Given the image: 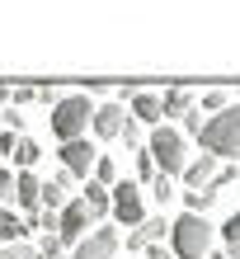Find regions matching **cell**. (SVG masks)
<instances>
[{
    "label": "cell",
    "mask_w": 240,
    "mask_h": 259,
    "mask_svg": "<svg viewBox=\"0 0 240 259\" xmlns=\"http://www.w3.org/2000/svg\"><path fill=\"white\" fill-rule=\"evenodd\" d=\"M170 250H174V259H203L212 250V226H207V217L184 212L179 222H170Z\"/></svg>",
    "instance_id": "cell-1"
},
{
    "label": "cell",
    "mask_w": 240,
    "mask_h": 259,
    "mask_svg": "<svg viewBox=\"0 0 240 259\" xmlns=\"http://www.w3.org/2000/svg\"><path fill=\"white\" fill-rule=\"evenodd\" d=\"M94 109L99 104L85 95H62L52 104V132L62 137V142H76V137H85V127H89V118H94Z\"/></svg>",
    "instance_id": "cell-2"
},
{
    "label": "cell",
    "mask_w": 240,
    "mask_h": 259,
    "mask_svg": "<svg viewBox=\"0 0 240 259\" xmlns=\"http://www.w3.org/2000/svg\"><path fill=\"white\" fill-rule=\"evenodd\" d=\"M198 146L203 151H212V156H235L240 151V104H231V109H221L207 118V127L198 132Z\"/></svg>",
    "instance_id": "cell-3"
},
{
    "label": "cell",
    "mask_w": 240,
    "mask_h": 259,
    "mask_svg": "<svg viewBox=\"0 0 240 259\" xmlns=\"http://www.w3.org/2000/svg\"><path fill=\"white\" fill-rule=\"evenodd\" d=\"M146 151H151V160H156L160 175H184V165H188L184 132H174V127H165V123H156V132H151V142H146Z\"/></svg>",
    "instance_id": "cell-4"
},
{
    "label": "cell",
    "mask_w": 240,
    "mask_h": 259,
    "mask_svg": "<svg viewBox=\"0 0 240 259\" xmlns=\"http://www.w3.org/2000/svg\"><path fill=\"white\" fill-rule=\"evenodd\" d=\"M94 212L85 207V198H66V207H62V222H57V236H62V245H80V240L94 231Z\"/></svg>",
    "instance_id": "cell-5"
},
{
    "label": "cell",
    "mask_w": 240,
    "mask_h": 259,
    "mask_svg": "<svg viewBox=\"0 0 240 259\" xmlns=\"http://www.w3.org/2000/svg\"><path fill=\"white\" fill-rule=\"evenodd\" d=\"M113 217L123 222V226H141L146 222L141 184H132V179H118V184H113Z\"/></svg>",
    "instance_id": "cell-6"
},
{
    "label": "cell",
    "mask_w": 240,
    "mask_h": 259,
    "mask_svg": "<svg viewBox=\"0 0 240 259\" xmlns=\"http://www.w3.org/2000/svg\"><path fill=\"white\" fill-rule=\"evenodd\" d=\"M57 156H62V165L76 179H89L94 175V160H99V151L85 142V137H76V142H62V151H57Z\"/></svg>",
    "instance_id": "cell-7"
},
{
    "label": "cell",
    "mask_w": 240,
    "mask_h": 259,
    "mask_svg": "<svg viewBox=\"0 0 240 259\" xmlns=\"http://www.w3.org/2000/svg\"><path fill=\"white\" fill-rule=\"evenodd\" d=\"M118 245H123V236H118L113 226H94V231L76 245V259H113Z\"/></svg>",
    "instance_id": "cell-8"
},
{
    "label": "cell",
    "mask_w": 240,
    "mask_h": 259,
    "mask_svg": "<svg viewBox=\"0 0 240 259\" xmlns=\"http://www.w3.org/2000/svg\"><path fill=\"white\" fill-rule=\"evenodd\" d=\"M127 109H123V99L118 104H99L94 118H89V127H94V137H104V142H113V137H123V123H127Z\"/></svg>",
    "instance_id": "cell-9"
},
{
    "label": "cell",
    "mask_w": 240,
    "mask_h": 259,
    "mask_svg": "<svg viewBox=\"0 0 240 259\" xmlns=\"http://www.w3.org/2000/svg\"><path fill=\"white\" fill-rule=\"evenodd\" d=\"M165 236H170V222H165L160 217V212H156V217H146L141 226H132V236H127V250H146V245H156V240H165Z\"/></svg>",
    "instance_id": "cell-10"
},
{
    "label": "cell",
    "mask_w": 240,
    "mask_h": 259,
    "mask_svg": "<svg viewBox=\"0 0 240 259\" xmlns=\"http://www.w3.org/2000/svg\"><path fill=\"white\" fill-rule=\"evenodd\" d=\"M14 203H19L24 212H38L42 207V179L33 170H19V175H14Z\"/></svg>",
    "instance_id": "cell-11"
},
{
    "label": "cell",
    "mask_w": 240,
    "mask_h": 259,
    "mask_svg": "<svg viewBox=\"0 0 240 259\" xmlns=\"http://www.w3.org/2000/svg\"><path fill=\"white\" fill-rule=\"evenodd\" d=\"M127 113L137 118V123H165V113H160V95H151V90H137V95L127 99Z\"/></svg>",
    "instance_id": "cell-12"
},
{
    "label": "cell",
    "mask_w": 240,
    "mask_h": 259,
    "mask_svg": "<svg viewBox=\"0 0 240 259\" xmlns=\"http://www.w3.org/2000/svg\"><path fill=\"white\" fill-rule=\"evenodd\" d=\"M85 207L94 212V222H104V217H113V189L109 184H99V179H85Z\"/></svg>",
    "instance_id": "cell-13"
},
{
    "label": "cell",
    "mask_w": 240,
    "mask_h": 259,
    "mask_svg": "<svg viewBox=\"0 0 240 259\" xmlns=\"http://www.w3.org/2000/svg\"><path fill=\"white\" fill-rule=\"evenodd\" d=\"M221 170V165H217V156H212V151H198V160H188L184 165V184L188 189H203V184H212V175Z\"/></svg>",
    "instance_id": "cell-14"
},
{
    "label": "cell",
    "mask_w": 240,
    "mask_h": 259,
    "mask_svg": "<svg viewBox=\"0 0 240 259\" xmlns=\"http://www.w3.org/2000/svg\"><path fill=\"white\" fill-rule=\"evenodd\" d=\"M188 109H193V90L188 85H165L160 90V113L165 118H184Z\"/></svg>",
    "instance_id": "cell-15"
},
{
    "label": "cell",
    "mask_w": 240,
    "mask_h": 259,
    "mask_svg": "<svg viewBox=\"0 0 240 259\" xmlns=\"http://www.w3.org/2000/svg\"><path fill=\"white\" fill-rule=\"evenodd\" d=\"M28 236V222L19 217V212H10L5 203H0V245H10V240H24Z\"/></svg>",
    "instance_id": "cell-16"
},
{
    "label": "cell",
    "mask_w": 240,
    "mask_h": 259,
    "mask_svg": "<svg viewBox=\"0 0 240 259\" xmlns=\"http://www.w3.org/2000/svg\"><path fill=\"white\" fill-rule=\"evenodd\" d=\"M217 189L212 184H203V189H184V212H198V217H207V207H212L217 203Z\"/></svg>",
    "instance_id": "cell-17"
},
{
    "label": "cell",
    "mask_w": 240,
    "mask_h": 259,
    "mask_svg": "<svg viewBox=\"0 0 240 259\" xmlns=\"http://www.w3.org/2000/svg\"><path fill=\"white\" fill-rule=\"evenodd\" d=\"M14 165H19V170H33V165L42 160V146L33 142V137H19V146H14V156H10Z\"/></svg>",
    "instance_id": "cell-18"
},
{
    "label": "cell",
    "mask_w": 240,
    "mask_h": 259,
    "mask_svg": "<svg viewBox=\"0 0 240 259\" xmlns=\"http://www.w3.org/2000/svg\"><path fill=\"white\" fill-rule=\"evenodd\" d=\"M146 189H151V198H156V203H160V207H165V203H170V198L179 193L170 175H156V179H151V184H146Z\"/></svg>",
    "instance_id": "cell-19"
},
{
    "label": "cell",
    "mask_w": 240,
    "mask_h": 259,
    "mask_svg": "<svg viewBox=\"0 0 240 259\" xmlns=\"http://www.w3.org/2000/svg\"><path fill=\"white\" fill-rule=\"evenodd\" d=\"M198 109L203 113H221V109H231V95H226V90H207V95L198 99Z\"/></svg>",
    "instance_id": "cell-20"
},
{
    "label": "cell",
    "mask_w": 240,
    "mask_h": 259,
    "mask_svg": "<svg viewBox=\"0 0 240 259\" xmlns=\"http://www.w3.org/2000/svg\"><path fill=\"white\" fill-rule=\"evenodd\" d=\"M89 179H99V184H109V189H113V184H118V165H113L109 156H99V160H94V175H89Z\"/></svg>",
    "instance_id": "cell-21"
},
{
    "label": "cell",
    "mask_w": 240,
    "mask_h": 259,
    "mask_svg": "<svg viewBox=\"0 0 240 259\" xmlns=\"http://www.w3.org/2000/svg\"><path fill=\"white\" fill-rule=\"evenodd\" d=\"M156 175H160V170H156V160H151V151L141 146V151H137V179H141V184H151Z\"/></svg>",
    "instance_id": "cell-22"
},
{
    "label": "cell",
    "mask_w": 240,
    "mask_h": 259,
    "mask_svg": "<svg viewBox=\"0 0 240 259\" xmlns=\"http://www.w3.org/2000/svg\"><path fill=\"white\" fill-rule=\"evenodd\" d=\"M42 207H52V212H62V207H66V189H57L52 179H47V184H42Z\"/></svg>",
    "instance_id": "cell-23"
},
{
    "label": "cell",
    "mask_w": 240,
    "mask_h": 259,
    "mask_svg": "<svg viewBox=\"0 0 240 259\" xmlns=\"http://www.w3.org/2000/svg\"><path fill=\"white\" fill-rule=\"evenodd\" d=\"M123 146H132V151H141V146H146V137H141V123H137V118H127V123H123Z\"/></svg>",
    "instance_id": "cell-24"
},
{
    "label": "cell",
    "mask_w": 240,
    "mask_h": 259,
    "mask_svg": "<svg viewBox=\"0 0 240 259\" xmlns=\"http://www.w3.org/2000/svg\"><path fill=\"white\" fill-rule=\"evenodd\" d=\"M203 127H207V113H203V109H198V104H193V109H188V113H184V132H188V137H198V132H203Z\"/></svg>",
    "instance_id": "cell-25"
},
{
    "label": "cell",
    "mask_w": 240,
    "mask_h": 259,
    "mask_svg": "<svg viewBox=\"0 0 240 259\" xmlns=\"http://www.w3.org/2000/svg\"><path fill=\"white\" fill-rule=\"evenodd\" d=\"M38 250L33 245H24V240H10V245H0V259H33Z\"/></svg>",
    "instance_id": "cell-26"
},
{
    "label": "cell",
    "mask_w": 240,
    "mask_h": 259,
    "mask_svg": "<svg viewBox=\"0 0 240 259\" xmlns=\"http://www.w3.org/2000/svg\"><path fill=\"white\" fill-rule=\"evenodd\" d=\"M38 99V85H14L10 90V104H14V109H24V104H33Z\"/></svg>",
    "instance_id": "cell-27"
},
{
    "label": "cell",
    "mask_w": 240,
    "mask_h": 259,
    "mask_svg": "<svg viewBox=\"0 0 240 259\" xmlns=\"http://www.w3.org/2000/svg\"><path fill=\"white\" fill-rule=\"evenodd\" d=\"M235 179H240V170H235V165H221V170L212 175V189L221 193V189H231V184H235Z\"/></svg>",
    "instance_id": "cell-28"
},
{
    "label": "cell",
    "mask_w": 240,
    "mask_h": 259,
    "mask_svg": "<svg viewBox=\"0 0 240 259\" xmlns=\"http://www.w3.org/2000/svg\"><path fill=\"white\" fill-rule=\"evenodd\" d=\"M221 236H226V245H235V240H240V207H235L231 217H226V226H221Z\"/></svg>",
    "instance_id": "cell-29"
},
{
    "label": "cell",
    "mask_w": 240,
    "mask_h": 259,
    "mask_svg": "<svg viewBox=\"0 0 240 259\" xmlns=\"http://www.w3.org/2000/svg\"><path fill=\"white\" fill-rule=\"evenodd\" d=\"M14 198V175H10V165H0V203H10Z\"/></svg>",
    "instance_id": "cell-30"
},
{
    "label": "cell",
    "mask_w": 240,
    "mask_h": 259,
    "mask_svg": "<svg viewBox=\"0 0 240 259\" xmlns=\"http://www.w3.org/2000/svg\"><path fill=\"white\" fill-rule=\"evenodd\" d=\"M0 118H5V127H10V132H24V113L14 109V104H5V113H0Z\"/></svg>",
    "instance_id": "cell-31"
},
{
    "label": "cell",
    "mask_w": 240,
    "mask_h": 259,
    "mask_svg": "<svg viewBox=\"0 0 240 259\" xmlns=\"http://www.w3.org/2000/svg\"><path fill=\"white\" fill-rule=\"evenodd\" d=\"M14 146H19V132H0V156H14Z\"/></svg>",
    "instance_id": "cell-32"
},
{
    "label": "cell",
    "mask_w": 240,
    "mask_h": 259,
    "mask_svg": "<svg viewBox=\"0 0 240 259\" xmlns=\"http://www.w3.org/2000/svg\"><path fill=\"white\" fill-rule=\"evenodd\" d=\"M52 184L71 193V184H76V175H71V170H66V165H62V170H57V175H52Z\"/></svg>",
    "instance_id": "cell-33"
},
{
    "label": "cell",
    "mask_w": 240,
    "mask_h": 259,
    "mask_svg": "<svg viewBox=\"0 0 240 259\" xmlns=\"http://www.w3.org/2000/svg\"><path fill=\"white\" fill-rule=\"evenodd\" d=\"M141 254H146V259H174V250H165V245H160V240H156V245H146Z\"/></svg>",
    "instance_id": "cell-34"
},
{
    "label": "cell",
    "mask_w": 240,
    "mask_h": 259,
    "mask_svg": "<svg viewBox=\"0 0 240 259\" xmlns=\"http://www.w3.org/2000/svg\"><path fill=\"white\" fill-rule=\"evenodd\" d=\"M38 99L42 104H57V99H62V90H57V85H38Z\"/></svg>",
    "instance_id": "cell-35"
},
{
    "label": "cell",
    "mask_w": 240,
    "mask_h": 259,
    "mask_svg": "<svg viewBox=\"0 0 240 259\" xmlns=\"http://www.w3.org/2000/svg\"><path fill=\"white\" fill-rule=\"evenodd\" d=\"M226 259H240V240H235V245H226Z\"/></svg>",
    "instance_id": "cell-36"
},
{
    "label": "cell",
    "mask_w": 240,
    "mask_h": 259,
    "mask_svg": "<svg viewBox=\"0 0 240 259\" xmlns=\"http://www.w3.org/2000/svg\"><path fill=\"white\" fill-rule=\"evenodd\" d=\"M5 104H10V85H0V109H5Z\"/></svg>",
    "instance_id": "cell-37"
},
{
    "label": "cell",
    "mask_w": 240,
    "mask_h": 259,
    "mask_svg": "<svg viewBox=\"0 0 240 259\" xmlns=\"http://www.w3.org/2000/svg\"><path fill=\"white\" fill-rule=\"evenodd\" d=\"M203 259H226V254H221V250H207V254H203Z\"/></svg>",
    "instance_id": "cell-38"
}]
</instances>
